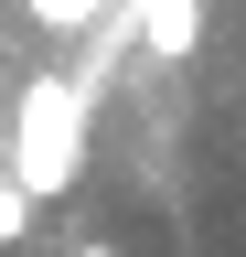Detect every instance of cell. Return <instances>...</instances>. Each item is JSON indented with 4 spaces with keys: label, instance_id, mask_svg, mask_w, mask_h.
<instances>
[{
    "label": "cell",
    "instance_id": "6da1fadb",
    "mask_svg": "<svg viewBox=\"0 0 246 257\" xmlns=\"http://www.w3.org/2000/svg\"><path fill=\"white\" fill-rule=\"evenodd\" d=\"M86 128H97V75L43 64V75L11 86V140H0V172H11L22 204H65V193H75V172H86Z\"/></svg>",
    "mask_w": 246,
    "mask_h": 257
},
{
    "label": "cell",
    "instance_id": "7a4b0ae2",
    "mask_svg": "<svg viewBox=\"0 0 246 257\" xmlns=\"http://www.w3.org/2000/svg\"><path fill=\"white\" fill-rule=\"evenodd\" d=\"M139 43L161 54V64H182L203 43V0H139Z\"/></svg>",
    "mask_w": 246,
    "mask_h": 257
},
{
    "label": "cell",
    "instance_id": "5b68a950",
    "mask_svg": "<svg viewBox=\"0 0 246 257\" xmlns=\"http://www.w3.org/2000/svg\"><path fill=\"white\" fill-rule=\"evenodd\" d=\"M0 193H11V172H0Z\"/></svg>",
    "mask_w": 246,
    "mask_h": 257
},
{
    "label": "cell",
    "instance_id": "3957f363",
    "mask_svg": "<svg viewBox=\"0 0 246 257\" xmlns=\"http://www.w3.org/2000/svg\"><path fill=\"white\" fill-rule=\"evenodd\" d=\"M22 11H33L43 32H86V22H97V11H107V0H22Z\"/></svg>",
    "mask_w": 246,
    "mask_h": 257
},
{
    "label": "cell",
    "instance_id": "277c9868",
    "mask_svg": "<svg viewBox=\"0 0 246 257\" xmlns=\"http://www.w3.org/2000/svg\"><path fill=\"white\" fill-rule=\"evenodd\" d=\"M65 257H118V246H97V236H86V246H65Z\"/></svg>",
    "mask_w": 246,
    "mask_h": 257
}]
</instances>
